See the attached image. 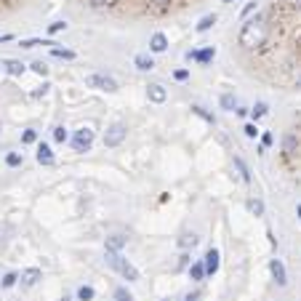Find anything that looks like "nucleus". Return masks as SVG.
I'll return each instance as SVG.
<instances>
[{
	"mask_svg": "<svg viewBox=\"0 0 301 301\" xmlns=\"http://www.w3.org/2000/svg\"><path fill=\"white\" fill-rule=\"evenodd\" d=\"M264 40L253 53L275 78L301 72V0H275L256 13Z\"/></svg>",
	"mask_w": 301,
	"mask_h": 301,
	"instance_id": "nucleus-1",
	"label": "nucleus"
},
{
	"mask_svg": "<svg viewBox=\"0 0 301 301\" xmlns=\"http://www.w3.org/2000/svg\"><path fill=\"white\" fill-rule=\"evenodd\" d=\"M94 11H112L118 16H165L171 11L195 5L197 0H78Z\"/></svg>",
	"mask_w": 301,
	"mask_h": 301,
	"instance_id": "nucleus-2",
	"label": "nucleus"
},
{
	"mask_svg": "<svg viewBox=\"0 0 301 301\" xmlns=\"http://www.w3.org/2000/svg\"><path fill=\"white\" fill-rule=\"evenodd\" d=\"M86 86L88 88H99V91H118V83H115L110 75H88L86 78Z\"/></svg>",
	"mask_w": 301,
	"mask_h": 301,
	"instance_id": "nucleus-3",
	"label": "nucleus"
},
{
	"mask_svg": "<svg viewBox=\"0 0 301 301\" xmlns=\"http://www.w3.org/2000/svg\"><path fill=\"white\" fill-rule=\"evenodd\" d=\"M126 134H128V128L123 126V123H115V126H110V128H107V134H104V147H118V144H123Z\"/></svg>",
	"mask_w": 301,
	"mask_h": 301,
	"instance_id": "nucleus-4",
	"label": "nucleus"
},
{
	"mask_svg": "<svg viewBox=\"0 0 301 301\" xmlns=\"http://www.w3.org/2000/svg\"><path fill=\"white\" fill-rule=\"evenodd\" d=\"M91 144H94V131H91V128H80L78 134H75V139H72L75 152H88Z\"/></svg>",
	"mask_w": 301,
	"mask_h": 301,
	"instance_id": "nucleus-5",
	"label": "nucleus"
},
{
	"mask_svg": "<svg viewBox=\"0 0 301 301\" xmlns=\"http://www.w3.org/2000/svg\"><path fill=\"white\" fill-rule=\"evenodd\" d=\"M203 267H205V275H216V272H219V251H216V248L208 251Z\"/></svg>",
	"mask_w": 301,
	"mask_h": 301,
	"instance_id": "nucleus-6",
	"label": "nucleus"
},
{
	"mask_svg": "<svg viewBox=\"0 0 301 301\" xmlns=\"http://www.w3.org/2000/svg\"><path fill=\"white\" fill-rule=\"evenodd\" d=\"M269 269H272V277L277 280V285H285V283H288V275H285V267H283L280 259H272V261H269Z\"/></svg>",
	"mask_w": 301,
	"mask_h": 301,
	"instance_id": "nucleus-7",
	"label": "nucleus"
},
{
	"mask_svg": "<svg viewBox=\"0 0 301 301\" xmlns=\"http://www.w3.org/2000/svg\"><path fill=\"white\" fill-rule=\"evenodd\" d=\"M187 56L192 59V61H200V64H208L213 56H216V48L213 45H208V48H203V51H192V53H187Z\"/></svg>",
	"mask_w": 301,
	"mask_h": 301,
	"instance_id": "nucleus-8",
	"label": "nucleus"
},
{
	"mask_svg": "<svg viewBox=\"0 0 301 301\" xmlns=\"http://www.w3.org/2000/svg\"><path fill=\"white\" fill-rule=\"evenodd\" d=\"M147 96H150V102H155V104H163L165 102V88L160 86V83H152L150 88H147Z\"/></svg>",
	"mask_w": 301,
	"mask_h": 301,
	"instance_id": "nucleus-9",
	"label": "nucleus"
},
{
	"mask_svg": "<svg viewBox=\"0 0 301 301\" xmlns=\"http://www.w3.org/2000/svg\"><path fill=\"white\" fill-rule=\"evenodd\" d=\"M37 163L40 165H51L53 163V152L48 144H37Z\"/></svg>",
	"mask_w": 301,
	"mask_h": 301,
	"instance_id": "nucleus-10",
	"label": "nucleus"
},
{
	"mask_svg": "<svg viewBox=\"0 0 301 301\" xmlns=\"http://www.w3.org/2000/svg\"><path fill=\"white\" fill-rule=\"evenodd\" d=\"M150 48L155 51V53H163L168 48V37L163 32H155V35H152V40H150Z\"/></svg>",
	"mask_w": 301,
	"mask_h": 301,
	"instance_id": "nucleus-11",
	"label": "nucleus"
},
{
	"mask_svg": "<svg viewBox=\"0 0 301 301\" xmlns=\"http://www.w3.org/2000/svg\"><path fill=\"white\" fill-rule=\"evenodd\" d=\"M40 277H43V272L32 267V269H24V272H21V283H24V285H35Z\"/></svg>",
	"mask_w": 301,
	"mask_h": 301,
	"instance_id": "nucleus-12",
	"label": "nucleus"
},
{
	"mask_svg": "<svg viewBox=\"0 0 301 301\" xmlns=\"http://www.w3.org/2000/svg\"><path fill=\"white\" fill-rule=\"evenodd\" d=\"M107 264H110L112 269H118V272H120V269H123V264H126V259H123L118 251H107Z\"/></svg>",
	"mask_w": 301,
	"mask_h": 301,
	"instance_id": "nucleus-13",
	"label": "nucleus"
},
{
	"mask_svg": "<svg viewBox=\"0 0 301 301\" xmlns=\"http://www.w3.org/2000/svg\"><path fill=\"white\" fill-rule=\"evenodd\" d=\"M126 243H128V237H123V235H112V237H107V251H120Z\"/></svg>",
	"mask_w": 301,
	"mask_h": 301,
	"instance_id": "nucleus-14",
	"label": "nucleus"
},
{
	"mask_svg": "<svg viewBox=\"0 0 301 301\" xmlns=\"http://www.w3.org/2000/svg\"><path fill=\"white\" fill-rule=\"evenodd\" d=\"M120 275L126 277L128 283H136V280H139V269H136L134 264H128V261H126V264H123V269H120Z\"/></svg>",
	"mask_w": 301,
	"mask_h": 301,
	"instance_id": "nucleus-15",
	"label": "nucleus"
},
{
	"mask_svg": "<svg viewBox=\"0 0 301 301\" xmlns=\"http://www.w3.org/2000/svg\"><path fill=\"white\" fill-rule=\"evenodd\" d=\"M24 64H21V61H16V59H8V61H5V72H8V75H24Z\"/></svg>",
	"mask_w": 301,
	"mask_h": 301,
	"instance_id": "nucleus-16",
	"label": "nucleus"
},
{
	"mask_svg": "<svg viewBox=\"0 0 301 301\" xmlns=\"http://www.w3.org/2000/svg\"><path fill=\"white\" fill-rule=\"evenodd\" d=\"M179 245H181L184 251H187V248H195V245H197V235L195 232H184L181 240H179Z\"/></svg>",
	"mask_w": 301,
	"mask_h": 301,
	"instance_id": "nucleus-17",
	"label": "nucleus"
},
{
	"mask_svg": "<svg viewBox=\"0 0 301 301\" xmlns=\"http://www.w3.org/2000/svg\"><path fill=\"white\" fill-rule=\"evenodd\" d=\"M136 67H139V69H144V72H150V69L155 67V61L147 56V53H139V56H136Z\"/></svg>",
	"mask_w": 301,
	"mask_h": 301,
	"instance_id": "nucleus-18",
	"label": "nucleus"
},
{
	"mask_svg": "<svg viewBox=\"0 0 301 301\" xmlns=\"http://www.w3.org/2000/svg\"><path fill=\"white\" fill-rule=\"evenodd\" d=\"M216 24V13H208V16L200 19V24H197V32H205V29H211Z\"/></svg>",
	"mask_w": 301,
	"mask_h": 301,
	"instance_id": "nucleus-19",
	"label": "nucleus"
},
{
	"mask_svg": "<svg viewBox=\"0 0 301 301\" xmlns=\"http://www.w3.org/2000/svg\"><path fill=\"white\" fill-rule=\"evenodd\" d=\"M189 277H192V280H203V277H205V267L203 264H192L189 267Z\"/></svg>",
	"mask_w": 301,
	"mask_h": 301,
	"instance_id": "nucleus-20",
	"label": "nucleus"
},
{
	"mask_svg": "<svg viewBox=\"0 0 301 301\" xmlns=\"http://www.w3.org/2000/svg\"><path fill=\"white\" fill-rule=\"evenodd\" d=\"M94 296H96V293H94V288H91V285H83V288L78 291V299H80V301H94Z\"/></svg>",
	"mask_w": 301,
	"mask_h": 301,
	"instance_id": "nucleus-21",
	"label": "nucleus"
},
{
	"mask_svg": "<svg viewBox=\"0 0 301 301\" xmlns=\"http://www.w3.org/2000/svg\"><path fill=\"white\" fill-rule=\"evenodd\" d=\"M235 107H237V102H235L232 94H224V96H221V110H229V112H232Z\"/></svg>",
	"mask_w": 301,
	"mask_h": 301,
	"instance_id": "nucleus-22",
	"label": "nucleus"
},
{
	"mask_svg": "<svg viewBox=\"0 0 301 301\" xmlns=\"http://www.w3.org/2000/svg\"><path fill=\"white\" fill-rule=\"evenodd\" d=\"M235 168H237V171H240V176H243L245 181H251V171H248V165H245L240 157H235Z\"/></svg>",
	"mask_w": 301,
	"mask_h": 301,
	"instance_id": "nucleus-23",
	"label": "nucleus"
},
{
	"mask_svg": "<svg viewBox=\"0 0 301 301\" xmlns=\"http://www.w3.org/2000/svg\"><path fill=\"white\" fill-rule=\"evenodd\" d=\"M248 211L253 216H261L264 213V203H261V200H248Z\"/></svg>",
	"mask_w": 301,
	"mask_h": 301,
	"instance_id": "nucleus-24",
	"label": "nucleus"
},
{
	"mask_svg": "<svg viewBox=\"0 0 301 301\" xmlns=\"http://www.w3.org/2000/svg\"><path fill=\"white\" fill-rule=\"evenodd\" d=\"M115 301H134L128 288H115Z\"/></svg>",
	"mask_w": 301,
	"mask_h": 301,
	"instance_id": "nucleus-25",
	"label": "nucleus"
},
{
	"mask_svg": "<svg viewBox=\"0 0 301 301\" xmlns=\"http://www.w3.org/2000/svg\"><path fill=\"white\" fill-rule=\"evenodd\" d=\"M53 139H56L59 144H64L67 142V128L64 126H56V128H53Z\"/></svg>",
	"mask_w": 301,
	"mask_h": 301,
	"instance_id": "nucleus-26",
	"label": "nucleus"
},
{
	"mask_svg": "<svg viewBox=\"0 0 301 301\" xmlns=\"http://www.w3.org/2000/svg\"><path fill=\"white\" fill-rule=\"evenodd\" d=\"M251 115H253V120L264 118V115H267V104H256V107H253V110H251Z\"/></svg>",
	"mask_w": 301,
	"mask_h": 301,
	"instance_id": "nucleus-27",
	"label": "nucleus"
},
{
	"mask_svg": "<svg viewBox=\"0 0 301 301\" xmlns=\"http://www.w3.org/2000/svg\"><path fill=\"white\" fill-rule=\"evenodd\" d=\"M16 280H19V275H13V272H8L3 277V288H13L16 285Z\"/></svg>",
	"mask_w": 301,
	"mask_h": 301,
	"instance_id": "nucleus-28",
	"label": "nucleus"
},
{
	"mask_svg": "<svg viewBox=\"0 0 301 301\" xmlns=\"http://www.w3.org/2000/svg\"><path fill=\"white\" fill-rule=\"evenodd\" d=\"M51 53H53V56H59V59H75V53L67 51V48H53Z\"/></svg>",
	"mask_w": 301,
	"mask_h": 301,
	"instance_id": "nucleus-29",
	"label": "nucleus"
},
{
	"mask_svg": "<svg viewBox=\"0 0 301 301\" xmlns=\"http://www.w3.org/2000/svg\"><path fill=\"white\" fill-rule=\"evenodd\" d=\"M5 163H8L11 168H16V165H21V155H19V152H11V155L5 157Z\"/></svg>",
	"mask_w": 301,
	"mask_h": 301,
	"instance_id": "nucleus-30",
	"label": "nucleus"
},
{
	"mask_svg": "<svg viewBox=\"0 0 301 301\" xmlns=\"http://www.w3.org/2000/svg\"><path fill=\"white\" fill-rule=\"evenodd\" d=\"M32 72H37V75H43V78H45V75H48V67H45L43 61H32Z\"/></svg>",
	"mask_w": 301,
	"mask_h": 301,
	"instance_id": "nucleus-31",
	"label": "nucleus"
},
{
	"mask_svg": "<svg viewBox=\"0 0 301 301\" xmlns=\"http://www.w3.org/2000/svg\"><path fill=\"white\" fill-rule=\"evenodd\" d=\"M35 139H37L35 131H24V134H21V144H35Z\"/></svg>",
	"mask_w": 301,
	"mask_h": 301,
	"instance_id": "nucleus-32",
	"label": "nucleus"
},
{
	"mask_svg": "<svg viewBox=\"0 0 301 301\" xmlns=\"http://www.w3.org/2000/svg\"><path fill=\"white\" fill-rule=\"evenodd\" d=\"M64 27H67L64 21H53V24L48 27V32H51V35H56V32H61V29H64Z\"/></svg>",
	"mask_w": 301,
	"mask_h": 301,
	"instance_id": "nucleus-33",
	"label": "nucleus"
},
{
	"mask_svg": "<svg viewBox=\"0 0 301 301\" xmlns=\"http://www.w3.org/2000/svg\"><path fill=\"white\" fill-rule=\"evenodd\" d=\"M243 131H245V136H251V139H256V134H259V128L253 126V123H248V126H245Z\"/></svg>",
	"mask_w": 301,
	"mask_h": 301,
	"instance_id": "nucleus-34",
	"label": "nucleus"
},
{
	"mask_svg": "<svg viewBox=\"0 0 301 301\" xmlns=\"http://www.w3.org/2000/svg\"><path fill=\"white\" fill-rule=\"evenodd\" d=\"M48 88H51L48 83H43V88H37V91H35L32 96H35V99H37V96H45V94H48Z\"/></svg>",
	"mask_w": 301,
	"mask_h": 301,
	"instance_id": "nucleus-35",
	"label": "nucleus"
},
{
	"mask_svg": "<svg viewBox=\"0 0 301 301\" xmlns=\"http://www.w3.org/2000/svg\"><path fill=\"white\" fill-rule=\"evenodd\" d=\"M195 112H197V115H200V118H205V120H208V123H213V118H211V115H208V112H205V110H203V107H195Z\"/></svg>",
	"mask_w": 301,
	"mask_h": 301,
	"instance_id": "nucleus-36",
	"label": "nucleus"
},
{
	"mask_svg": "<svg viewBox=\"0 0 301 301\" xmlns=\"http://www.w3.org/2000/svg\"><path fill=\"white\" fill-rule=\"evenodd\" d=\"M35 45H40V40H21V48H35Z\"/></svg>",
	"mask_w": 301,
	"mask_h": 301,
	"instance_id": "nucleus-37",
	"label": "nucleus"
},
{
	"mask_svg": "<svg viewBox=\"0 0 301 301\" xmlns=\"http://www.w3.org/2000/svg\"><path fill=\"white\" fill-rule=\"evenodd\" d=\"M253 11H256V3H248V5H245V11H243V16H248V13H253Z\"/></svg>",
	"mask_w": 301,
	"mask_h": 301,
	"instance_id": "nucleus-38",
	"label": "nucleus"
},
{
	"mask_svg": "<svg viewBox=\"0 0 301 301\" xmlns=\"http://www.w3.org/2000/svg\"><path fill=\"white\" fill-rule=\"evenodd\" d=\"M187 75H189L187 69H179V72H176V80H187Z\"/></svg>",
	"mask_w": 301,
	"mask_h": 301,
	"instance_id": "nucleus-39",
	"label": "nucleus"
},
{
	"mask_svg": "<svg viewBox=\"0 0 301 301\" xmlns=\"http://www.w3.org/2000/svg\"><path fill=\"white\" fill-rule=\"evenodd\" d=\"M261 142H264V147H269V144L275 142V139H272V134H264V139H261Z\"/></svg>",
	"mask_w": 301,
	"mask_h": 301,
	"instance_id": "nucleus-40",
	"label": "nucleus"
},
{
	"mask_svg": "<svg viewBox=\"0 0 301 301\" xmlns=\"http://www.w3.org/2000/svg\"><path fill=\"white\" fill-rule=\"evenodd\" d=\"M184 301H200V293H189V296L184 299Z\"/></svg>",
	"mask_w": 301,
	"mask_h": 301,
	"instance_id": "nucleus-41",
	"label": "nucleus"
},
{
	"mask_svg": "<svg viewBox=\"0 0 301 301\" xmlns=\"http://www.w3.org/2000/svg\"><path fill=\"white\" fill-rule=\"evenodd\" d=\"M293 83H296V88H301V72L296 75V78H293Z\"/></svg>",
	"mask_w": 301,
	"mask_h": 301,
	"instance_id": "nucleus-42",
	"label": "nucleus"
},
{
	"mask_svg": "<svg viewBox=\"0 0 301 301\" xmlns=\"http://www.w3.org/2000/svg\"><path fill=\"white\" fill-rule=\"evenodd\" d=\"M299 219H301V205H299Z\"/></svg>",
	"mask_w": 301,
	"mask_h": 301,
	"instance_id": "nucleus-43",
	"label": "nucleus"
},
{
	"mask_svg": "<svg viewBox=\"0 0 301 301\" xmlns=\"http://www.w3.org/2000/svg\"><path fill=\"white\" fill-rule=\"evenodd\" d=\"M61 301H72V299H61Z\"/></svg>",
	"mask_w": 301,
	"mask_h": 301,
	"instance_id": "nucleus-44",
	"label": "nucleus"
},
{
	"mask_svg": "<svg viewBox=\"0 0 301 301\" xmlns=\"http://www.w3.org/2000/svg\"><path fill=\"white\" fill-rule=\"evenodd\" d=\"M224 3H232V0H224Z\"/></svg>",
	"mask_w": 301,
	"mask_h": 301,
	"instance_id": "nucleus-45",
	"label": "nucleus"
},
{
	"mask_svg": "<svg viewBox=\"0 0 301 301\" xmlns=\"http://www.w3.org/2000/svg\"><path fill=\"white\" fill-rule=\"evenodd\" d=\"M165 301H168V299H165Z\"/></svg>",
	"mask_w": 301,
	"mask_h": 301,
	"instance_id": "nucleus-46",
	"label": "nucleus"
}]
</instances>
